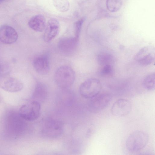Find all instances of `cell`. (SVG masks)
<instances>
[{"label":"cell","instance_id":"obj_22","mask_svg":"<svg viewBox=\"0 0 155 155\" xmlns=\"http://www.w3.org/2000/svg\"><path fill=\"white\" fill-rule=\"evenodd\" d=\"M2 65H1V64H0V73L2 72Z\"/></svg>","mask_w":155,"mask_h":155},{"label":"cell","instance_id":"obj_21","mask_svg":"<svg viewBox=\"0 0 155 155\" xmlns=\"http://www.w3.org/2000/svg\"><path fill=\"white\" fill-rule=\"evenodd\" d=\"M84 20V18H81L77 21L75 24V37L78 38H79L81 26Z\"/></svg>","mask_w":155,"mask_h":155},{"label":"cell","instance_id":"obj_12","mask_svg":"<svg viewBox=\"0 0 155 155\" xmlns=\"http://www.w3.org/2000/svg\"><path fill=\"white\" fill-rule=\"evenodd\" d=\"M60 25L58 20L55 18L49 19L46 24L44 35V40L49 42L54 39L58 35Z\"/></svg>","mask_w":155,"mask_h":155},{"label":"cell","instance_id":"obj_20","mask_svg":"<svg viewBox=\"0 0 155 155\" xmlns=\"http://www.w3.org/2000/svg\"><path fill=\"white\" fill-rule=\"evenodd\" d=\"M101 67L100 73L101 75L108 76H111L114 74V68L113 66L105 65Z\"/></svg>","mask_w":155,"mask_h":155},{"label":"cell","instance_id":"obj_6","mask_svg":"<svg viewBox=\"0 0 155 155\" xmlns=\"http://www.w3.org/2000/svg\"><path fill=\"white\" fill-rule=\"evenodd\" d=\"M23 87L21 81L12 76L4 74L0 77V87L7 92H17L21 91Z\"/></svg>","mask_w":155,"mask_h":155},{"label":"cell","instance_id":"obj_2","mask_svg":"<svg viewBox=\"0 0 155 155\" xmlns=\"http://www.w3.org/2000/svg\"><path fill=\"white\" fill-rule=\"evenodd\" d=\"M75 74L73 70L66 65L62 66L56 70L54 79L57 85L61 88L66 89L73 83Z\"/></svg>","mask_w":155,"mask_h":155},{"label":"cell","instance_id":"obj_11","mask_svg":"<svg viewBox=\"0 0 155 155\" xmlns=\"http://www.w3.org/2000/svg\"><path fill=\"white\" fill-rule=\"evenodd\" d=\"M18 38L16 30L12 27L3 25L0 27V41L5 44H11L15 42Z\"/></svg>","mask_w":155,"mask_h":155},{"label":"cell","instance_id":"obj_8","mask_svg":"<svg viewBox=\"0 0 155 155\" xmlns=\"http://www.w3.org/2000/svg\"><path fill=\"white\" fill-rule=\"evenodd\" d=\"M155 52V49L153 46H147L144 47L137 53L134 59L142 65H150L154 61Z\"/></svg>","mask_w":155,"mask_h":155},{"label":"cell","instance_id":"obj_14","mask_svg":"<svg viewBox=\"0 0 155 155\" xmlns=\"http://www.w3.org/2000/svg\"><path fill=\"white\" fill-rule=\"evenodd\" d=\"M28 25L33 30L41 32L45 29L46 25L45 19L43 15H36L30 19L28 22Z\"/></svg>","mask_w":155,"mask_h":155},{"label":"cell","instance_id":"obj_4","mask_svg":"<svg viewBox=\"0 0 155 155\" xmlns=\"http://www.w3.org/2000/svg\"><path fill=\"white\" fill-rule=\"evenodd\" d=\"M64 130L62 122L52 119L46 120L43 123L41 128V133L45 137L54 138L60 136Z\"/></svg>","mask_w":155,"mask_h":155},{"label":"cell","instance_id":"obj_5","mask_svg":"<svg viewBox=\"0 0 155 155\" xmlns=\"http://www.w3.org/2000/svg\"><path fill=\"white\" fill-rule=\"evenodd\" d=\"M101 88L100 81L94 78H89L80 85L79 91L80 94L86 98H91L99 94Z\"/></svg>","mask_w":155,"mask_h":155},{"label":"cell","instance_id":"obj_23","mask_svg":"<svg viewBox=\"0 0 155 155\" xmlns=\"http://www.w3.org/2000/svg\"><path fill=\"white\" fill-rule=\"evenodd\" d=\"M2 1V0H0V3Z\"/></svg>","mask_w":155,"mask_h":155},{"label":"cell","instance_id":"obj_7","mask_svg":"<svg viewBox=\"0 0 155 155\" xmlns=\"http://www.w3.org/2000/svg\"><path fill=\"white\" fill-rule=\"evenodd\" d=\"M89 104V110L97 113L105 109L110 104L112 99L111 95L107 93L98 94L91 98Z\"/></svg>","mask_w":155,"mask_h":155},{"label":"cell","instance_id":"obj_17","mask_svg":"<svg viewBox=\"0 0 155 155\" xmlns=\"http://www.w3.org/2000/svg\"><path fill=\"white\" fill-rule=\"evenodd\" d=\"M155 73H151L145 77L143 82L144 87L146 90L152 91L154 90L155 87Z\"/></svg>","mask_w":155,"mask_h":155},{"label":"cell","instance_id":"obj_15","mask_svg":"<svg viewBox=\"0 0 155 155\" xmlns=\"http://www.w3.org/2000/svg\"><path fill=\"white\" fill-rule=\"evenodd\" d=\"M48 94L47 89L44 84L39 82L36 85L33 94V100L40 102L46 97Z\"/></svg>","mask_w":155,"mask_h":155},{"label":"cell","instance_id":"obj_16","mask_svg":"<svg viewBox=\"0 0 155 155\" xmlns=\"http://www.w3.org/2000/svg\"><path fill=\"white\" fill-rule=\"evenodd\" d=\"M97 60L98 64L101 66L105 65L113 66L115 61L114 56L106 52L99 53L97 56Z\"/></svg>","mask_w":155,"mask_h":155},{"label":"cell","instance_id":"obj_10","mask_svg":"<svg viewBox=\"0 0 155 155\" xmlns=\"http://www.w3.org/2000/svg\"><path fill=\"white\" fill-rule=\"evenodd\" d=\"M78 39L75 36L64 37L61 38L58 43L59 49L65 54L73 53L77 47Z\"/></svg>","mask_w":155,"mask_h":155},{"label":"cell","instance_id":"obj_19","mask_svg":"<svg viewBox=\"0 0 155 155\" xmlns=\"http://www.w3.org/2000/svg\"><path fill=\"white\" fill-rule=\"evenodd\" d=\"M122 5V0H107L106 7L110 12H115L118 11Z\"/></svg>","mask_w":155,"mask_h":155},{"label":"cell","instance_id":"obj_18","mask_svg":"<svg viewBox=\"0 0 155 155\" xmlns=\"http://www.w3.org/2000/svg\"><path fill=\"white\" fill-rule=\"evenodd\" d=\"M53 2L54 7L59 12H65L69 9V3L68 0H53Z\"/></svg>","mask_w":155,"mask_h":155},{"label":"cell","instance_id":"obj_9","mask_svg":"<svg viewBox=\"0 0 155 155\" xmlns=\"http://www.w3.org/2000/svg\"><path fill=\"white\" fill-rule=\"evenodd\" d=\"M132 105L128 100L121 98L117 100L112 105L111 111L114 116L123 117L128 115L132 110Z\"/></svg>","mask_w":155,"mask_h":155},{"label":"cell","instance_id":"obj_1","mask_svg":"<svg viewBox=\"0 0 155 155\" xmlns=\"http://www.w3.org/2000/svg\"><path fill=\"white\" fill-rule=\"evenodd\" d=\"M149 140V135L145 132L135 130L130 134L126 140L127 149L130 152L138 151L145 147Z\"/></svg>","mask_w":155,"mask_h":155},{"label":"cell","instance_id":"obj_13","mask_svg":"<svg viewBox=\"0 0 155 155\" xmlns=\"http://www.w3.org/2000/svg\"><path fill=\"white\" fill-rule=\"evenodd\" d=\"M34 68L38 74L45 75L48 73L50 70V62L48 56L46 54L39 55L33 60Z\"/></svg>","mask_w":155,"mask_h":155},{"label":"cell","instance_id":"obj_3","mask_svg":"<svg viewBox=\"0 0 155 155\" xmlns=\"http://www.w3.org/2000/svg\"><path fill=\"white\" fill-rule=\"evenodd\" d=\"M41 109L40 102L33 100L21 106L19 109V115L21 118L27 121H34L39 117Z\"/></svg>","mask_w":155,"mask_h":155}]
</instances>
